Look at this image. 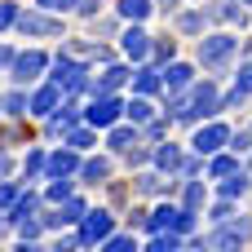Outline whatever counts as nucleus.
<instances>
[{
    "mask_svg": "<svg viewBox=\"0 0 252 252\" xmlns=\"http://www.w3.org/2000/svg\"><path fill=\"white\" fill-rule=\"evenodd\" d=\"M124 115H128V124H146V120H155V106L137 93L133 102H124Z\"/></svg>",
    "mask_w": 252,
    "mask_h": 252,
    "instance_id": "27",
    "label": "nucleus"
},
{
    "mask_svg": "<svg viewBox=\"0 0 252 252\" xmlns=\"http://www.w3.org/2000/svg\"><path fill=\"white\" fill-rule=\"evenodd\" d=\"M168 106H173V120H182V124H199V120H213L217 111H221V97H217V84L213 80H195L190 84V93L182 97H168Z\"/></svg>",
    "mask_w": 252,
    "mask_h": 252,
    "instance_id": "1",
    "label": "nucleus"
},
{
    "mask_svg": "<svg viewBox=\"0 0 252 252\" xmlns=\"http://www.w3.org/2000/svg\"><path fill=\"white\" fill-rule=\"evenodd\" d=\"M40 9H49V13H75V4L80 0H35Z\"/></svg>",
    "mask_w": 252,
    "mask_h": 252,
    "instance_id": "38",
    "label": "nucleus"
},
{
    "mask_svg": "<svg viewBox=\"0 0 252 252\" xmlns=\"http://www.w3.org/2000/svg\"><path fill=\"white\" fill-rule=\"evenodd\" d=\"M4 226H9V217H4V208H0V235H4Z\"/></svg>",
    "mask_w": 252,
    "mask_h": 252,
    "instance_id": "47",
    "label": "nucleus"
},
{
    "mask_svg": "<svg viewBox=\"0 0 252 252\" xmlns=\"http://www.w3.org/2000/svg\"><path fill=\"white\" fill-rule=\"evenodd\" d=\"M195 217H199V213H190V208H177V204H159V208L151 213L146 230H177V235H190V230H195Z\"/></svg>",
    "mask_w": 252,
    "mask_h": 252,
    "instance_id": "5",
    "label": "nucleus"
},
{
    "mask_svg": "<svg viewBox=\"0 0 252 252\" xmlns=\"http://www.w3.org/2000/svg\"><path fill=\"white\" fill-rule=\"evenodd\" d=\"M49 66V58L40 53V49H27V53H13V66H9V80L13 84H31V80H40V71Z\"/></svg>",
    "mask_w": 252,
    "mask_h": 252,
    "instance_id": "8",
    "label": "nucleus"
},
{
    "mask_svg": "<svg viewBox=\"0 0 252 252\" xmlns=\"http://www.w3.org/2000/svg\"><path fill=\"white\" fill-rule=\"evenodd\" d=\"M27 111H31V97H27L22 89H13V93L0 97V120H22Z\"/></svg>",
    "mask_w": 252,
    "mask_h": 252,
    "instance_id": "22",
    "label": "nucleus"
},
{
    "mask_svg": "<svg viewBox=\"0 0 252 252\" xmlns=\"http://www.w3.org/2000/svg\"><path fill=\"white\" fill-rule=\"evenodd\" d=\"M204 22H208V13H177L182 31H204Z\"/></svg>",
    "mask_w": 252,
    "mask_h": 252,
    "instance_id": "35",
    "label": "nucleus"
},
{
    "mask_svg": "<svg viewBox=\"0 0 252 252\" xmlns=\"http://www.w3.org/2000/svg\"><path fill=\"white\" fill-rule=\"evenodd\" d=\"M120 49H124V58H128V62H146V58H151V49H155V40L142 31V22H128V31L120 35Z\"/></svg>",
    "mask_w": 252,
    "mask_h": 252,
    "instance_id": "10",
    "label": "nucleus"
},
{
    "mask_svg": "<svg viewBox=\"0 0 252 252\" xmlns=\"http://www.w3.org/2000/svg\"><path fill=\"white\" fill-rule=\"evenodd\" d=\"M97 9H102V0H80V4H75V13H80V18H93Z\"/></svg>",
    "mask_w": 252,
    "mask_h": 252,
    "instance_id": "43",
    "label": "nucleus"
},
{
    "mask_svg": "<svg viewBox=\"0 0 252 252\" xmlns=\"http://www.w3.org/2000/svg\"><path fill=\"white\" fill-rule=\"evenodd\" d=\"M155 9L159 13H177V0H155Z\"/></svg>",
    "mask_w": 252,
    "mask_h": 252,
    "instance_id": "46",
    "label": "nucleus"
},
{
    "mask_svg": "<svg viewBox=\"0 0 252 252\" xmlns=\"http://www.w3.org/2000/svg\"><path fill=\"white\" fill-rule=\"evenodd\" d=\"M120 115H124V102H120L115 93H93V102H89V111H84V120H89L93 128H111V124H120Z\"/></svg>",
    "mask_w": 252,
    "mask_h": 252,
    "instance_id": "6",
    "label": "nucleus"
},
{
    "mask_svg": "<svg viewBox=\"0 0 252 252\" xmlns=\"http://www.w3.org/2000/svg\"><path fill=\"white\" fill-rule=\"evenodd\" d=\"M40 230H44V221H40V217H27V221H18V235H22V244L40 239Z\"/></svg>",
    "mask_w": 252,
    "mask_h": 252,
    "instance_id": "33",
    "label": "nucleus"
},
{
    "mask_svg": "<svg viewBox=\"0 0 252 252\" xmlns=\"http://www.w3.org/2000/svg\"><path fill=\"white\" fill-rule=\"evenodd\" d=\"M151 159H155V168H159V173H177L186 155H182V146H177V142H159Z\"/></svg>",
    "mask_w": 252,
    "mask_h": 252,
    "instance_id": "21",
    "label": "nucleus"
},
{
    "mask_svg": "<svg viewBox=\"0 0 252 252\" xmlns=\"http://www.w3.org/2000/svg\"><path fill=\"white\" fill-rule=\"evenodd\" d=\"M62 142H66V146H75V151H89V146H97V128L84 120V124H75L71 133H62Z\"/></svg>",
    "mask_w": 252,
    "mask_h": 252,
    "instance_id": "24",
    "label": "nucleus"
},
{
    "mask_svg": "<svg viewBox=\"0 0 252 252\" xmlns=\"http://www.w3.org/2000/svg\"><path fill=\"white\" fill-rule=\"evenodd\" d=\"M9 173H13V159H9V151H0V182H4Z\"/></svg>",
    "mask_w": 252,
    "mask_h": 252,
    "instance_id": "44",
    "label": "nucleus"
},
{
    "mask_svg": "<svg viewBox=\"0 0 252 252\" xmlns=\"http://www.w3.org/2000/svg\"><path fill=\"white\" fill-rule=\"evenodd\" d=\"M137 142H142L137 124H133V128H128V124H111V128H106V146H111L115 155H128V151H133Z\"/></svg>",
    "mask_w": 252,
    "mask_h": 252,
    "instance_id": "15",
    "label": "nucleus"
},
{
    "mask_svg": "<svg viewBox=\"0 0 252 252\" xmlns=\"http://www.w3.org/2000/svg\"><path fill=\"white\" fill-rule=\"evenodd\" d=\"M226 146H230V128H226V124H199L195 137H190V151L204 155V159L217 155V151H226Z\"/></svg>",
    "mask_w": 252,
    "mask_h": 252,
    "instance_id": "7",
    "label": "nucleus"
},
{
    "mask_svg": "<svg viewBox=\"0 0 252 252\" xmlns=\"http://www.w3.org/2000/svg\"><path fill=\"white\" fill-rule=\"evenodd\" d=\"M4 66H13V49H9V44H0V71H4Z\"/></svg>",
    "mask_w": 252,
    "mask_h": 252,
    "instance_id": "45",
    "label": "nucleus"
},
{
    "mask_svg": "<svg viewBox=\"0 0 252 252\" xmlns=\"http://www.w3.org/2000/svg\"><path fill=\"white\" fill-rule=\"evenodd\" d=\"M151 155H155V151H146V146H142V142H137V146H133V151H128V164H133V168H137V164H146V159H151Z\"/></svg>",
    "mask_w": 252,
    "mask_h": 252,
    "instance_id": "42",
    "label": "nucleus"
},
{
    "mask_svg": "<svg viewBox=\"0 0 252 252\" xmlns=\"http://www.w3.org/2000/svg\"><path fill=\"white\" fill-rule=\"evenodd\" d=\"M244 4H248V9H252V0H244Z\"/></svg>",
    "mask_w": 252,
    "mask_h": 252,
    "instance_id": "48",
    "label": "nucleus"
},
{
    "mask_svg": "<svg viewBox=\"0 0 252 252\" xmlns=\"http://www.w3.org/2000/svg\"><path fill=\"white\" fill-rule=\"evenodd\" d=\"M235 53H239V40L226 35V31H213V35L199 40V62H204L208 71H226V66L235 62Z\"/></svg>",
    "mask_w": 252,
    "mask_h": 252,
    "instance_id": "3",
    "label": "nucleus"
},
{
    "mask_svg": "<svg viewBox=\"0 0 252 252\" xmlns=\"http://www.w3.org/2000/svg\"><path fill=\"white\" fill-rule=\"evenodd\" d=\"M27 40H58L62 35V18H53L49 9H18V22H13Z\"/></svg>",
    "mask_w": 252,
    "mask_h": 252,
    "instance_id": "2",
    "label": "nucleus"
},
{
    "mask_svg": "<svg viewBox=\"0 0 252 252\" xmlns=\"http://www.w3.org/2000/svg\"><path fill=\"white\" fill-rule=\"evenodd\" d=\"M80 164H84V159H80V151L62 142V151H53V155H49L44 173H49V177H71V173H80Z\"/></svg>",
    "mask_w": 252,
    "mask_h": 252,
    "instance_id": "13",
    "label": "nucleus"
},
{
    "mask_svg": "<svg viewBox=\"0 0 252 252\" xmlns=\"http://www.w3.org/2000/svg\"><path fill=\"white\" fill-rule=\"evenodd\" d=\"M133 89H137L142 97L164 93V71H159V66H137V71H133Z\"/></svg>",
    "mask_w": 252,
    "mask_h": 252,
    "instance_id": "17",
    "label": "nucleus"
},
{
    "mask_svg": "<svg viewBox=\"0 0 252 252\" xmlns=\"http://www.w3.org/2000/svg\"><path fill=\"white\" fill-rule=\"evenodd\" d=\"M80 120H84V111H80L75 102H58V106L49 111V137H58V133H71Z\"/></svg>",
    "mask_w": 252,
    "mask_h": 252,
    "instance_id": "12",
    "label": "nucleus"
},
{
    "mask_svg": "<svg viewBox=\"0 0 252 252\" xmlns=\"http://www.w3.org/2000/svg\"><path fill=\"white\" fill-rule=\"evenodd\" d=\"M142 128H146V137H151V142H164V133H168V120H159V115H155V120H146Z\"/></svg>",
    "mask_w": 252,
    "mask_h": 252,
    "instance_id": "36",
    "label": "nucleus"
},
{
    "mask_svg": "<svg viewBox=\"0 0 252 252\" xmlns=\"http://www.w3.org/2000/svg\"><path fill=\"white\" fill-rule=\"evenodd\" d=\"M151 58H155V62H173V58H177V40H155Z\"/></svg>",
    "mask_w": 252,
    "mask_h": 252,
    "instance_id": "32",
    "label": "nucleus"
},
{
    "mask_svg": "<svg viewBox=\"0 0 252 252\" xmlns=\"http://www.w3.org/2000/svg\"><path fill=\"white\" fill-rule=\"evenodd\" d=\"M235 89H239V93H252V62H244V66H239V75H235Z\"/></svg>",
    "mask_w": 252,
    "mask_h": 252,
    "instance_id": "40",
    "label": "nucleus"
},
{
    "mask_svg": "<svg viewBox=\"0 0 252 252\" xmlns=\"http://www.w3.org/2000/svg\"><path fill=\"white\" fill-rule=\"evenodd\" d=\"M102 248L106 252H124V248H137V239H133V235H106Z\"/></svg>",
    "mask_w": 252,
    "mask_h": 252,
    "instance_id": "34",
    "label": "nucleus"
},
{
    "mask_svg": "<svg viewBox=\"0 0 252 252\" xmlns=\"http://www.w3.org/2000/svg\"><path fill=\"white\" fill-rule=\"evenodd\" d=\"M204 199H208V186H204V182H186V195H182V208L199 213V208H204Z\"/></svg>",
    "mask_w": 252,
    "mask_h": 252,
    "instance_id": "30",
    "label": "nucleus"
},
{
    "mask_svg": "<svg viewBox=\"0 0 252 252\" xmlns=\"http://www.w3.org/2000/svg\"><path fill=\"white\" fill-rule=\"evenodd\" d=\"M235 168H239V155H213V159H208V177H213V182L230 177Z\"/></svg>",
    "mask_w": 252,
    "mask_h": 252,
    "instance_id": "29",
    "label": "nucleus"
},
{
    "mask_svg": "<svg viewBox=\"0 0 252 252\" xmlns=\"http://www.w3.org/2000/svg\"><path fill=\"white\" fill-rule=\"evenodd\" d=\"M155 9V0H120V18L124 22H146Z\"/></svg>",
    "mask_w": 252,
    "mask_h": 252,
    "instance_id": "26",
    "label": "nucleus"
},
{
    "mask_svg": "<svg viewBox=\"0 0 252 252\" xmlns=\"http://www.w3.org/2000/svg\"><path fill=\"white\" fill-rule=\"evenodd\" d=\"M248 186H252V173H248V168H235L230 177H221L217 195H221V199H244V195H248Z\"/></svg>",
    "mask_w": 252,
    "mask_h": 252,
    "instance_id": "19",
    "label": "nucleus"
},
{
    "mask_svg": "<svg viewBox=\"0 0 252 252\" xmlns=\"http://www.w3.org/2000/svg\"><path fill=\"white\" fill-rule=\"evenodd\" d=\"M35 208H40V195H35V190H22V195L13 199V208H9V226H18V221L35 217Z\"/></svg>",
    "mask_w": 252,
    "mask_h": 252,
    "instance_id": "23",
    "label": "nucleus"
},
{
    "mask_svg": "<svg viewBox=\"0 0 252 252\" xmlns=\"http://www.w3.org/2000/svg\"><path fill=\"white\" fill-rule=\"evenodd\" d=\"M49 80H53L62 93H84V89H89V66L62 49V53H58V62H53V75H49Z\"/></svg>",
    "mask_w": 252,
    "mask_h": 252,
    "instance_id": "4",
    "label": "nucleus"
},
{
    "mask_svg": "<svg viewBox=\"0 0 252 252\" xmlns=\"http://www.w3.org/2000/svg\"><path fill=\"white\" fill-rule=\"evenodd\" d=\"M18 22V4H9V0H0V31H9Z\"/></svg>",
    "mask_w": 252,
    "mask_h": 252,
    "instance_id": "39",
    "label": "nucleus"
},
{
    "mask_svg": "<svg viewBox=\"0 0 252 252\" xmlns=\"http://www.w3.org/2000/svg\"><path fill=\"white\" fill-rule=\"evenodd\" d=\"M84 213H89V204L71 195V199H62V208H53V213H44L40 221H44L49 230H58V226H80V221H84Z\"/></svg>",
    "mask_w": 252,
    "mask_h": 252,
    "instance_id": "11",
    "label": "nucleus"
},
{
    "mask_svg": "<svg viewBox=\"0 0 252 252\" xmlns=\"http://www.w3.org/2000/svg\"><path fill=\"white\" fill-rule=\"evenodd\" d=\"M22 195V186L18 182H0V208H13V199Z\"/></svg>",
    "mask_w": 252,
    "mask_h": 252,
    "instance_id": "37",
    "label": "nucleus"
},
{
    "mask_svg": "<svg viewBox=\"0 0 252 252\" xmlns=\"http://www.w3.org/2000/svg\"><path fill=\"white\" fill-rule=\"evenodd\" d=\"M137 190H142V195H173L177 182H164V173H142V177H137Z\"/></svg>",
    "mask_w": 252,
    "mask_h": 252,
    "instance_id": "25",
    "label": "nucleus"
},
{
    "mask_svg": "<svg viewBox=\"0 0 252 252\" xmlns=\"http://www.w3.org/2000/svg\"><path fill=\"white\" fill-rule=\"evenodd\" d=\"M208 217H213V221H230V217H235V199H221V204H217Z\"/></svg>",
    "mask_w": 252,
    "mask_h": 252,
    "instance_id": "41",
    "label": "nucleus"
},
{
    "mask_svg": "<svg viewBox=\"0 0 252 252\" xmlns=\"http://www.w3.org/2000/svg\"><path fill=\"white\" fill-rule=\"evenodd\" d=\"M111 173H115V164H111L106 155H97V159H84V164H80V177H84L89 186H106V182H111Z\"/></svg>",
    "mask_w": 252,
    "mask_h": 252,
    "instance_id": "18",
    "label": "nucleus"
},
{
    "mask_svg": "<svg viewBox=\"0 0 252 252\" xmlns=\"http://www.w3.org/2000/svg\"><path fill=\"white\" fill-rule=\"evenodd\" d=\"M111 230H115V217H111L106 208H89L84 221H80V235H75V239H80V244H102Z\"/></svg>",
    "mask_w": 252,
    "mask_h": 252,
    "instance_id": "9",
    "label": "nucleus"
},
{
    "mask_svg": "<svg viewBox=\"0 0 252 252\" xmlns=\"http://www.w3.org/2000/svg\"><path fill=\"white\" fill-rule=\"evenodd\" d=\"M190 84H195V66H186V62H168V66H164V93H168V97L186 93Z\"/></svg>",
    "mask_w": 252,
    "mask_h": 252,
    "instance_id": "14",
    "label": "nucleus"
},
{
    "mask_svg": "<svg viewBox=\"0 0 252 252\" xmlns=\"http://www.w3.org/2000/svg\"><path fill=\"white\" fill-rule=\"evenodd\" d=\"M124 80H133V71H128V66H106V71L89 84V93H115Z\"/></svg>",
    "mask_w": 252,
    "mask_h": 252,
    "instance_id": "20",
    "label": "nucleus"
},
{
    "mask_svg": "<svg viewBox=\"0 0 252 252\" xmlns=\"http://www.w3.org/2000/svg\"><path fill=\"white\" fill-rule=\"evenodd\" d=\"M44 164H49V155H44L40 146H31V151H27V159H22V177H27V182H35V177L44 173Z\"/></svg>",
    "mask_w": 252,
    "mask_h": 252,
    "instance_id": "28",
    "label": "nucleus"
},
{
    "mask_svg": "<svg viewBox=\"0 0 252 252\" xmlns=\"http://www.w3.org/2000/svg\"><path fill=\"white\" fill-rule=\"evenodd\" d=\"M62 97H66V93H62V89H58V84L49 80V84H40V89L31 93V111H27V115H49V111H53V106H58Z\"/></svg>",
    "mask_w": 252,
    "mask_h": 252,
    "instance_id": "16",
    "label": "nucleus"
},
{
    "mask_svg": "<svg viewBox=\"0 0 252 252\" xmlns=\"http://www.w3.org/2000/svg\"><path fill=\"white\" fill-rule=\"evenodd\" d=\"M49 182H53V186L44 190V199H49V204H62V199H71V182H66V177H49Z\"/></svg>",
    "mask_w": 252,
    "mask_h": 252,
    "instance_id": "31",
    "label": "nucleus"
}]
</instances>
